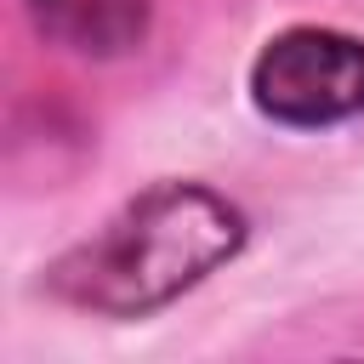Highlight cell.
Segmentation results:
<instances>
[{
	"mask_svg": "<svg viewBox=\"0 0 364 364\" xmlns=\"http://www.w3.org/2000/svg\"><path fill=\"white\" fill-rule=\"evenodd\" d=\"M250 97L279 125H336L364 114V40L341 28H284L250 63Z\"/></svg>",
	"mask_w": 364,
	"mask_h": 364,
	"instance_id": "cell-2",
	"label": "cell"
},
{
	"mask_svg": "<svg viewBox=\"0 0 364 364\" xmlns=\"http://www.w3.org/2000/svg\"><path fill=\"white\" fill-rule=\"evenodd\" d=\"M28 17L80 57H119L148 34V0H28Z\"/></svg>",
	"mask_w": 364,
	"mask_h": 364,
	"instance_id": "cell-3",
	"label": "cell"
},
{
	"mask_svg": "<svg viewBox=\"0 0 364 364\" xmlns=\"http://www.w3.org/2000/svg\"><path fill=\"white\" fill-rule=\"evenodd\" d=\"M239 239H245V216L222 193L193 182H165L131 199L97 239L68 250L46 273V284L74 307L131 318L199 284L210 267H222L239 250Z\"/></svg>",
	"mask_w": 364,
	"mask_h": 364,
	"instance_id": "cell-1",
	"label": "cell"
}]
</instances>
